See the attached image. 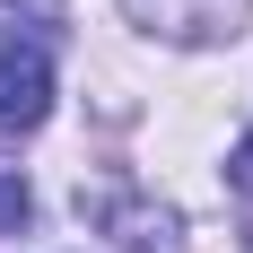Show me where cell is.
<instances>
[{
  "label": "cell",
  "mask_w": 253,
  "mask_h": 253,
  "mask_svg": "<svg viewBox=\"0 0 253 253\" xmlns=\"http://www.w3.org/2000/svg\"><path fill=\"white\" fill-rule=\"evenodd\" d=\"M227 183H236V192H245V201H253V131H245V140H236V157H227Z\"/></svg>",
  "instance_id": "4"
},
{
  "label": "cell",
  "mask_w": 253,
  "mask_h": 253,
  "mask_svg": "<svg viewBox=\"0 0 253 253\" xmlns=\"http://www.w3.org/2000/svg\"><path fill=\"white\" fill-rule=\"evenodd\" d=\"M52 114V61L35 44H0V131H35Z\"/></svg>",
  "instance_id": "2"
},
{
  "label": "cell",
  "mask_w": 253,
  "mask_h": 253,
  "mask_svg": "<svg viewBox=\"0 0 253 253\" xmlns=\"http://www.w3.org/2000/svg\"><path fill=\"white\" fill-rule=\"evenodd\" d=\"M245 9L253 0H123V18L166 35V44H218V35L245 26Z\"/></svg>",
  "instance_id": "1"
},
{
  "label": "cell",
  "mask_w": 253,
  "mask_h": 253,
  "mask_svg": "<svg viewBox=\"0 0 253 253\" xmlns=\"http://www.w3.org/2000/svg\"><path fill=\"white\" fill-rule=\"evenodd\" d=\"M26 210H35V201H26V183H18V175H0V236H18V227H26Z\"/></svg>",
  "instance_id": "3"
}]
</instances>
